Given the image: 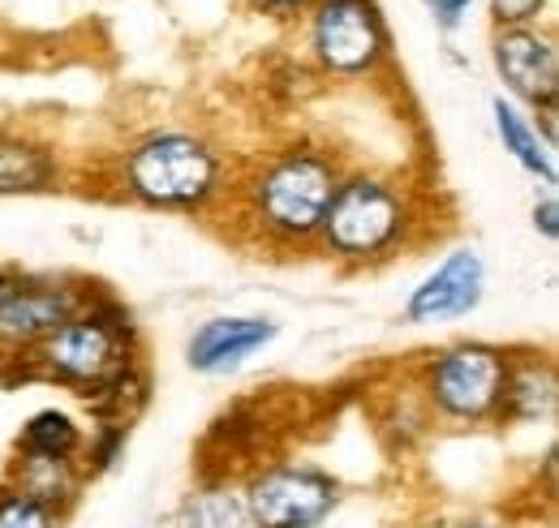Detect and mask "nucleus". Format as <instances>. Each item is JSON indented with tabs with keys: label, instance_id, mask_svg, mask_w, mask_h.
Returning <instances> with one entry per match:
<instances>
[{
	"label": "nucleus",
	"instance_id": "obj_1",
	"mask_svg": "<svg viewBox=\"0 0 559 528\" xmlns=\"http://www.w3.org/2000/svg\"><path fill=\"white\" fill-rule=\"evenodd\" d=\"M31 361L44 379L78 387L99 412L126 408L134 387V323L112 301L82 305L31 352Z\"/></svg>",
	"mask_w": 559,
	"mask_h": 528
},
{
	"label": "nucleus",
	"instance_id": "obj_2",
	"mask_svg": "<svg viewBox=\"0 0 559 528\" xmlns=\"http://www.w3.org/2000/svg\"><path fill=\"white\" fill-rule=\"evenodd\" d=\"M224 190V155L190 130L139 137L121 159V194L151 211H203Z\"/></svg>",
	"mask_w": 559,
	"mask_h": 528
},
{
	"label": "nucleus",
	"instance_id": "obj_3",
	"mask_svg": "<svg viewBox=\"0 0 559 528\" xmlns=\"http://www.w3.org/2000/svg\"><path fill=\"white\" fill-rule=\"evenodd\" d=\"M341 168L332 155L314 146H288L272 155L246 185L250 219L276 241H310L341 185Z\"/></svg>",
	"mask_w": 559,
	"mask_h": 528
},
{
	"label": "nucleus",
	"instance_id": "obj_4",
	"mask_svg": "<svg viewBox=\"0 0 559 528\" xmlns=\"http://www.w3.org/2000/svg\"><path fill=\"white\" fill-rule=\"evenodd\" d=\"M409 224L414 206L396 181L349 172L332 194V206L319 224V241L341 263H379L409 237Z\"/></svg>",
	"mask_w": 559,
	"mask_h": 528
},
{
	"label": "nucleus",
	"instance_id": "obj_5",
	"mask_svg": "<svg viewBox=\"0 0 559 528\" xmlns=\"http://www.w3.org/2000/svg\"><path fill=\"white\" fill-rule=\"evenodd\" d=\"M508 365L512 357L499 344L483 339H465L443 348L421 379V392L430 399V408L448 421L461 425H483L490 417H499L503 387H508Z\"/></svg>",
	"mask_w": 559,
	"mask_h": 528
},
{
	"label": "nucleus",
	"instance_id": "obj_6",
	"mask_svg": "<svg viewBox=\"0 0 559 528\" xmlns=\"http://www.w3.org/2000/svg\"><path fill=\"white\" fill-rule=\"evenodd\" d=\"M250 528H319L341 503V481L314 464L280 460L241 485Z\"/></svg>",
	"mask_w": 559,
	"mask_h": 528
},
{
	"label": "nucleus",
	"instance_id": "obj_7",
	"mask_svg": "<svg viewBox=\"0 0 559 528\" xmlns=\"http://www.w3.org/2000/svg\"><path fill=\"white\" fill-rule=\"evenodd\" d=\"M310 52L336 77H361L388 61L392 35L379 0H314L310 4Z\"/></svg>",
	"mask_w": 559,
	"mask_h": 528
},
{
	"label": "nucleus",
	"instance_id": "obj_8",
	"mask_svg": "<svg viewBox=\"0 0 559 528\" xmlns=\"http://www.w3.org/2000/svg\"><path fill=\"white\" fill-rule=\"evenodd\" d=\"M490 61L495 73L503 77V86L538 108V112H556L559 99V52L556 39L538 26H508V31H495L490 39Z\"/></svg>",
	"mask_w": 559,
	"mask_h": 528
},
{
	"label": "nucleus",
	"instance_id": "obj_9",
	"mask_svg": "<svg viewBox=\"0 0 559 528\" xmlns=\"http://www.w3.org/2000/svg\"><path fill=\"white\" fill-rule=\"evenodd\" d=\"M86 305V297L61 279H17L0 305V352H35L61 323Z\"/></svg>",
	"mask_w": 559,
	"mask_h": 528
},
{
	"label": "nucleus",
	"instance_id": "obj_10",
	"mask_svg": "<svg viewBox=\"0 0 559 528\" xmlns=\"http://www.w3.org/2000/svg\"><path fill=\"white\" fill-rule=\"evenodd\" d=\"M487 292V263L474 245L452 250L443 263L435 266L405 301V323L430 327V323H452L478 310Z\"/></svg>",
	"mask_w": 559,
	"mask_h": 528
},
{
	"label": "nucleus",
	"instance_id": "obj_11",
	"mask_svg": "<svg viewBox=\"0 0 559 528\" xmlns=\"http://www.w3.org/2000/svg\"><path fill=\"white\" fill-rule=\"evenodd\" d=\"M280 335V327L272 319H207L203 327L190 335L186 344V361L194 374H233L241 370L254 352H263L272 339Z\"/></svg>",
	"mask_w": 559,
	"mask_h": 528
},
{
	"label": "nucleus",
	"instance_id": "obj_12",
	"mask_svg": "<svg viewBox=\"0 0 559 528\" xmlns=\"http://www.w3.org/2000/svg\"><path fill=\"white\" fill-rule=\"evenodd\" d=\"M57 181H61L57 151L22 133H0V199L48 194L57 190Z\"/></svg>",
	"mask_w": 559,
	"mask_h": 528
},
{
	"label": "nucleus",
	"instance_id": "obj_13",
	"mask_svg": "<svg viewBox=\"0 0 559 528\" xmlns=\"http://www.w3.org/2000/svg\"><path fill=\"white\" fill-rule=\"evenodd\" d=\"M82 477H86V468H82L78 460L17 456L4 481H9L13 490H22V494H31V499H39V503H48L52 512H61V516H66L73 503H78Z\"/></svg>",
	"mask_w": 559,
	"mask_h": 528
},
{
	"label": "nucleus",
	"instance_id": "obj_14",
	"mask_svg": "<svg viewBox=\"0 0 559 528\" xmlns=\"http://www.w3.org/2000/svg\"><path fill=\"white\" fill-rule=\"evenodd\" d=\"M490 112H495V133H499L503 151H508V155H512L530 177H538L543 185H556L551 142H547V137H538V125H534L516 104H508L503 95H495V99H490Z\"/></svg>",
	"mask_w": 559,
	"mask_h": 528
},
{
	"label": "nucleus",
	"instance_id": "obj_15",
	"mask_svg": "<svg viewBox=\"0 0 559 528\" xmlns=\"http://www.w3.org/2000/svg\"><path fill=\"white\" fill-rule=\"evenodd\" d=\"M551 412H556V370H551V361H512L499 417H508V421H543Z\"/></svg>",
	"mask_w": 559,
	"mask_h": 528
},
{
	"label": "nucleus",
	"instance_id": "obj_16",
	"mask_svg": "<svg viewBox=\"0 0 559 528\" xmlns=\"http://www.w3.org/2000/svg\"><path fill=\"white\" fill-rule=\"evenodd\" d=\"M177 528H250V512L241 499V485L233 481H207L194 494H186Z\"/></svg>",
	"mask_w": 559,
	"mask_h": 528
},
{
	"label": "nucleus",
	"instance_id": "obj_17",
	"mask_svg": "<svg viewBox=\"0 0 559 528\" xmlns=\"http://www.w3.org/2000/svg\"><path fill=\"white\" fill-rule=\"evenodd\" d=\"M86 452V434L70 412L44 408L35 412L17 434V456H52V460H78Z\"/></svg>",
	"mask_w": 559,
	"mask_h": 528
},
{
	"label": "nucleus",
	"instance_id": "obj_18",
	"mask_svg": "<svg viewBox=\"0 0 559 528\" xmlns=\"http://www.w3.org/2000/svg\"><path fill=\"white\" fill-rule=\"evenodd\" d=\"M0 528H61V512L0 481Z\"/></svg>",
	"mask_w": 559,
	"mask_h": 528
},
{
	"label": "nucleus",
	"instance_id": "obj_19",
	"mask_svg": "<svg viewBox=\"0 0 559 528\" xmlns=\"http://www.w3.org/2000/svg\"><path fill=\"white\" fill-rule=\"evenodd\" d=\"M551 0H490V17H495V31H508V26H538V17L547 13Z\"/></svg>",
	"mask_w": 559,
	"mask_h": 528
},
{
	"label": "nucleus",
	"instance_id": "obj_20",
	"mask_svg": "<svg viewBox=\"0 0 559 528\" xmlns=\"http://www.w3.org/2000/svg\"><path fill=\"white\" fill-rule=\"evenodd\" d=\"M421 4H426V13L435 17L439 31H456L465 22V13L474 9V0H421Z\"/></svg>",
	"mask_w": 559,
	"mask_h": 528
},
{
	"label": "nucleus",
	"instance_id": "obj_21",
	"mask_svg": "<svg viewBox=\"0 0 559 528\" xmlns=\"http://www.w3.org/2000/svg\"><path fill=\"white\" fill-rule=\"evenodd\" d=\"M250 4L267 17H276V22H293V17H306L314 0H250Z\"/></svg>",
	"mask_w": 559,
	"mask_h": 528
},
{
	"label": "nucleus",
	"instance_id": "obj_22",
	"mask_svg": "<svg viewBox=\"0 0 559 528\" xmlns=\"http://www.w3.org/2000/svg\"><path fill=\"white\" fill-rule=\"evenodd\" d=\"M534 228H538L547 241H559V202H556V194H547V199L534 206Z\"/></svg>",
	"mask_w": 559,
	"mask_h": 528
},
{
	"label": "nucleus",
	"instance_id": "obj_23",
	"mask_svg": "<svg viewBox=\"0 0 559 528\" xmlns=\"http://www.w3.org/2000/svg\"><path fill=\"white\" fill-rule=\"evenodd\" d=\"M461 528H503V525H490V520H469V525H461Z\"/></svg>",
	"mask_w": 559,
	"mask_h": 528
}]
</instances>
